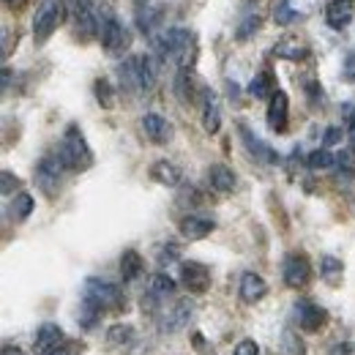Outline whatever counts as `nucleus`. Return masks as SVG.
I'll use <instances>...</instances> for the list:
<instances>
[{"mask_svg":"<svg viewBox=\"0 0 355 355\" xmlns=\"http://www.w3.org/2000/svg\"><path fill=\"white\" fill-rule=\"evenodd\" d=\"M8 55H11V31L3 28V58H8Z\"/></svg>","mask_w":355,"mask_h":355,"instance_id":"44","label":"nucleus"},{"mask_svg":"<svg viewBox=\"0 0 355 355\" xmlns=\"http://www.w3.org/2000/svg\"><path fill=\"white\" fill-rule=\"evenodd\" d=\"M142 132H145V137H148L150 142L167 145V142L173 139V123H170L164 115H159V112H145V115H142Z\"/></svg>","mask_w":355,"mask_h":355,"instance_id":"13","label":"nucleus"},{"mask_svg":"<svg viewBox=\"0 0 355 355\" xmlns=\"http://www.w3.org/2000/svg\"><path fill=\"white\" fill-rule=\"evenodd\" d=\"M268 126L270 132L276 134H284L287 132V123H290V98L284 90H276L270 98H268Z\"/></svg>","mask_w":355,"mask_h":355,"instance_id":"10","label":"nucleus"},{"mask_svg":"<svg viewBox=\"0 0 355 355\" xmlns=\"http://www.w3.org/2000/svg\"><path fill=\"white\" fill-rule=\"evenodd\" d=\"M345 139V129L342 126H328L325 129V137H322V148H334Z\"/></svg>","mask_w":355,"mask_h":355,"instance_id":"38","label":"nucleus"},{"mask_svg":"<svg viewBox=\"0 0 355 355\" xmlns=\"http://www.w3.org/2000/svg\"><path fill=\"white\" fill-rule=\"evenodd\" d=\"M118 77H121V88L126 93H145L142 90V77H139V58H126L118 66Z\"/></svg>","mask_w":355,"mask_h":355,"instance_id":"19","label":"nucleus"},{"mask_svg":"<svg viewBox=\"0 0 355 355\" xmlns=\"http://www.w3.org/2000/svg\"><path fill=\"white\" fill-rule=\"evenodd\" d=\"M17 189H19V178L14 175L11 170H3V173H0V191H3L6 197H11Z\"/></svg>","mask_w":355,"mask_h":355,"instance_id":"37","label":"nucleus"},{"mask_svg":"<svg viewBox=\"0 0 355 355\" xmlns=\"http://www.w3.org/2000/svg\"><path fill=\"white\" fill-rule=\"evenodd\" d=\"M336 162H339V159H336L328 148H317V150H311L309 156H306V167H309V170H331Z\"/></svg>","mask_w":355,"mask_h":355,"instance_id":"30","label":"nucleus"},{"mask_svg":"<svg viewBox=\"0 0 355 355\" xmlns=\"http://www.w3.org/2000/svg\"><path fill=\"white\" fill-rule=\"evenodd\" d=\"M66 342V334L55 325V322H44L39 331H36V345H33V353H42V350H52L58 345Z\"/></svg>","mask_w":355,"mask_h":355,"instance_id":"21","label":"nucleus"},{"mask_svg":"<svg viewBox=\"0 0 355 355\" xmlns=\"http://www.w3.org/2000/svg\"><path fill=\"white\" fill-rule=\"evenodd\" d=\"M273 93H276V80H273L270 71H260V74L252 77V83H249V96L252 98H270Z\"/></svg>","mask_w":355,"mask_h":355,"instance_id":"25","label":"nucleus"},{"mask_svg":"<svg viewBox=\"0 0 355 355\" xmlns=\"http://www.w3.org/2000/svg\"><path fill=\"white\" fill-rule=\"evenodd\" d=\"M134 328L132 325H123V322H118V325H112L110 331H107V342L112 345V347H126V345H134Z\"/></svg>","mask_w":355,"mask_h":355,"instance_id":"29","label":"nucleus"},{"mask_svg":"<svg viewBox=\"0 0 355 355\" xmlns=\"http://www.w3.org/2000/svg\"><path fill=\"white\" fill-rule=\"evenodd\" d=\"M232 355H260V345L254 339H241Z\"/></svg>","mask_w":355,"mask_h":355,"instance_id":"41","label":"nucleus"},{"mask_svg":"<svg viewBox=\"0 0 355 355\" xmlns=\"http://www.w3.org/2000/svg\"><path fill=\"white\" fill-rule=\"evenodd\" d=\"M238 134H241V139H243V148L249 150V156L254 159V162H260V164H279V153L268 145L263 137H257V134L252 132L246 123H238Z\"/></svg>","mask_w":355,"mask_h":355,"instance_id":"7","label":"nucleus"},{"mask_svg":"<svg viewBox=\"0 0 355 355\" xmlns=\"http://www.w3.org/2000/svg\"><path fill=\"white\" fill-rule=\"evenodd\" d=\"M298 19V8H293V0H279L276 8H273V22L279 28H287Z\"/></svg>","mask_w":355,"mask_h":355,"instance_id":"31","label":"nucleus"},{"mask_svg":"<svg viewBox=\"0 0 355 355\" xmlns=\"http://www.w3.org/2000/svg\"><path fill=\"white\" fill-rule=\"evenodd\" d=\"M139 77H142V90L156 88L159 83V60L153 55H139Z\"/></svg>","mask_w":355,"mask_h":355,"instance_id":"26","label":"nucleus"},{"mask_svg":"<svg viewBox=\"0 0 355 355\" xmlns=\"http://www.w3.org/2000/svg\"><path fill=\"white\" fill-rule=\"evenodd\" d=\"M202 129L208 134H219L222 129V104L214 90H202Z\"/></svg>","mask_w":355,"mask_h":355,"instance_id":"16","label":"nucleus"},{"mask_svg":"<svg viewBox=\"0 0 355 355\" xmlns=\"http://www.w3.org/2000/svg\"><path fill=\"white\" fill-rule=\"evenodd\" d=\"M342 77H345L347 83H355V49L347 52L345 60H342Z\"/></svg>","mask_w":355,"mask_h":355,"instance_id":"39","label":"nucleus"},{"mask_svg":"<svg viewBox=\"0 0 355 355\" xmlns=\"http://www.w3.org/2000/svg\"><path fill=\"white\" fill-rule=\"evenodd\" d=\"M58 156H60L63 167L71 170V173H85V170H90L93 150H90L88 139H85V134H83V129L77 123H71L63 132V139L58 145Z\"/></svg>","mask_w":355,"mask_h":355,"instance_id":"2","label":"nucleus"},{"mask_svg":"<svg viewBox=\"0 0 355 355\" xmlns=\"http://www.w3.org/2000/svg\"><path fill=\"white\" fill-rule=\"evenodd\" d=\"M295 317H298V325L309 334H317L320 328H325L328 322V311L322 309L320 304H314L309 298H301L295 301Z\"/></svg>","mask_w":355,"mask_h":355,"instance_id":"11","label":"nucleus"},{"mask_svg":"<svg viewBox=\"0 0 355 355\" xmlns=\"http://www.w3.org/2000/svg\"><path fill=\"white\" fill-rule=\"evenodd\" d=\"M342 260H336V257H331V254H325L322 260H320V273H322V279L325 282H331V284H336L339 279H342Z\"/></svg>","mask_w":355,"mask_h":355,"instance_id":"33","label":"nucleus"},{"mask_svg":"<svg viewBox=\"0 0 355 355\" xmlns=\"http://www.w3.org/2000/svg\"><path fill=\"white\" fill-rule=\"evenodd\" d=\"M150 178L156 180V183H162V186H178L180 180H183V173H180V167L173 164L170 159H159V162H153V167H150Z\"/></svg>","mask_w":355,"mask_h":355,"instance_id":"20","label":"nucleus"},{"mask_svg":"<svg viewBox=\"0 0 355 355\" xmlns=\"http://www.w3.org/2000/svg\"><path fill=\"white\" fill-rule=\"evenodd\" d=\"M175 93L180 101H189V98H191V74H189V69H178Z\"/></svg>","mask_w":355,"mask_h":355,"instance_id":"35","label":"nucleus"},{"mask_svg":"<svg viewBox=\"0 0 355 355\" xmlns=\"http://www.w3.org/2000/svg\"><path fill=\"white\" fill-rule=\"evenodd\" d=\"M342 118H345V126L355 132V101H347V104H342Z\"/></svg>","mask_w":355,"mask_h":355,"instance_id":"43","label":"nucleus"},{"mask_svg":"<svg viewBox=\"0 0 355 355\" xmlns=\"http://www.w3.org/2000/svg\"><path fill=\"white\" fill-rule=\"evenodd\" d=\"M8 85H11V69L6 66L3 69V93H8Z\"/></svg>","mask_w":355,"mask_h":355,"instance_id":"45","label":"nucleus"},{"mask_svg":"<svg viewBox=\"0 0 355 355\" xmlns=\"http://www.w3.org/2000/svg\"><path fill=\"white\" fill-rule=\"evenodd\" d=\"M85 298L90 304H96L101 311H110V309H123L126 306V295L118 284L112 282H104V279H96L90 276L85 279Z\"/></svg>","mask_w":355,"mask_h":355,"instance_id":"5","label":"nucleus"},{"mask_svg":"<svg viewBox=\"0 0 355 355\" xmlns=\"http://www.w3.org/2000/svg\"><path fill=\"white\" fill-rule=\"evenodd\" d=\"M36 355H77V347L66 339L63 345H58V347H52V350H42V353H36Z\"/></svg>","mask_w":355,"mask_h":355,"instance_id":"42","label":"nucleus"},{"mask_svg":"<svg viewBox=\"0 0 355 355\" xmlns=\"http://www.w3.org/2000/svg\"><path fill=\"white\" fill-rule=\"evenodd\" d=\"M134 3H137L139 8H145V6H148V0H134Z\"/></svg>","mask_w":355,"mask_h":355,"instance_id":"47","label":"nucleus"},{"mask_svg":"<svg viewBox=\"0 0 355 355\" xmlns=\"http://www.w3.org/2000/svg\"><path fill=\"white\" fill-rule=\"evenodd\" d=\"M304 353H306L304 342H301L293 331H287V334L282 336V355H304Z\"/></svg>","mask_w":355,"mask_h":355,"instance_id":"36","label":"nucleus"},{"mask_svg":"<svg viewBox=\"0 0 355 355\" xmlns=\"http://www.w3.org/2000/svg\"><path fill=\"white\" fill-rule=\"evenodd\" d=\"M93 90H96V101H98L104 110H112V107H115V90L110 85V80H104V77L96 80Z\"/></svg>","mask_w":355,"mask_h":355,"instance_id":"34","label":"nucleus"},{"mask_svg":"<svg viewBox=\"0 0 355 355\" xmlns=\"http://www.w3.org/2000/svg\"><path fill=\"white\" fill-rule=\"evenodd\" d=\"M180 282L189 293L202 295L211 287V268L197 263V260H186V263H180Z\"/></svg>","mask_w":355,"mask_h":355,"instance_id":"9","label":"nucleus"},{"mask_svg":"<svg viewBox=\"0 0 355 355\" xmlns=\"http://www.w3.org/2000/svg\"><path fill=\"white\" fill-rule=\"evenodd\" d=\"M33 208H36V202H33V197L28 194V191H17L14 194V200H11V205H8V222L19 224L25 222L31 214H33Z\"/></svg>","mask_w":355,"mask_h":355,"instance_id":"23","label":"nucleus"},{"mask_svg":"<svg viewBox=\"0 0 355 355\" xmlns=\"http://www.w3.org/2000/svg\"><path fill=\"white\" fill-rule=\"evenodd\" d=\"M266 293H268V284H266V279H263L260 273L246 270V273L241 276L238 295H241V301H243V304H257L260 298H266Z\"/></svg>","mask_w":355,"mask_h":355,"instance_id":"15","label":"nucleus"},{"mask_svg":"<svg viewBox=\"0 0 355 355\" xmlns=\"http://www.w3.org/2000/svg\"><path fill=\"white\" fill-rule=\"evenodd\" d=\"M63 162H60V156L55 153V156H44L39 164H36V183H39V189L44 191L46 197H55L58 194V189H60V180H63Z\"/></svg>","mask_w":355,"mask_h":355,"instance_id":"6","label":"nucleus"},{"mask_svg":"<svg viewBox=\"0 0 355 355\" xmlns=\"http://www.w3.org/2000/svg\"><path fill=\"white\" fill-rule=\"evenodd\" d=\"M142 270H145V263H142L139 252L126 249V252L121 254V279H123V282H137V279L142 276Z\"/></svg>","mask_w":355,"mask_h":355,"instance_id":"24","label":"nucleus"},{"mask_svg":"<svg viewBox=\"0 0 355 355\" xmlns=\"http://www.w3.org/2000/svg\"><path fill=\"white\" fill-rule=\"evenodd\" d=\"M260 25H263L260 14H249V17H243V19L238 22V28H235V42H246V39H252V36L260 31Z\"/></svg>","mask_w":355,"mask_h":355,"instance_id":"32","label":"nucleus"},{"mask_svg":"<svg viewBox=\"0 0 355 355\" xmlns=\"http://www.w3.org/2000/svg\"><path fill=\"white\" fill-rule=\"evenodd\" d=\"M178 230L186 241H202L216 230V222L211 216H202V214H186L178 224Z\"/></svg>","mask_w":355,"mask_h":355,"instance_id":"12","label":"nucleus"},{"mask_svg":"<svg viewBox=\"0 0 355 355\" xmlns=\"http://www.w3.org/2000/svg\"><path fill=\"white\" fill-rule=\"evenodd\" d=\"M162 17H164V11L162 8H142L139 11V17H137V25L142 28V33H148V36H153L156 31H162L159 25H162Z\"/></svg>","mask_w":355,"mask_h":355,"instance_id":"28","label":"nucleus"},{"mask_svg":"<svg viewBox=\"0 0 355 355\" xmlns=\"http://www.w3.org/2000/svg\"><path fill=\"white\" fill-rule=\"evenodd\" d=\"M282 279L287 287L298 290V287H306L311 279V263L304 257V254H287L284 263H282Z\"/></svg>","mask_w":355,"mask_h":355,"instance_id":"8","label":"nucleus"},{"mask_svg":"<svg viewBox=\"0 0 355 355\" xmlns=\"http://www.w3.org/2000/svg\"><path fill=\"white\" fill-rule=\"evenodd\" d=\"M175 290H178V282L170 276V273H164V270L153 273L150 282H148V293H150L156 301H167V298H173Z\"/></svg>","mask_w":355,"mask_h":355,"instance_id":"22","label":"nucleus"},{"mask_svg":"<svg viewBox=\"0 0 355 355\" xmlns=\"http://www.w3.org/2000/svg\"><path fill=\"white\" fill-rule=\"evenodd\" d=\"M98 42L104 52L110 55H123L132 46V31L112 14H101V28H98Z\"/></svg>","mask_w":355,"mask_h":355,"instance_id":"4","label":"nucleus"},{"mask_svg":"<svg viewBox=\"0 0 355 355\" xmlns=\"http://www.w3.org/2000/svg\"><path fill=\"white\" fill-rule=\"evenodd\" d=\"M191 311H194L191 301H175L170 309L162 314V331H164V334H175V331H180V328L191 320Z\"/></svg>","mask_w":355,"mask_h":355,"instance_id":"17","label":"nucleus"},{"mask_svg":"<svg viewBox=\"0 0 355 355\" xmlns=\"http://www.w3.org/2000/svg\"><path fill=\"white\" fill-rule=\"evenodd\" d=\"M63 11H66L63 0H42V6L36 8V17H33V42L36 44H46L52 39L58 25L63 22Z\"/></svg>","mask_w":355,"mask_h":355,"instance_id":"3","label":"nucleus"},{"mask_svg":"<svg viewBox=\"0 0 355 355\" xmlns=\"http://www.w3.org/2000/svg\"><path fill=\"white\" fill-rule=\"evenodd\" d=\"M153 49L162 60H175L178 69H191L197 58V39L189 28H164L153 36Z\"/></svg>","mask_w":355,"mask_h":355,"instance_id":"1","label":"nucleus"},{"mask_svg":"<svg viewBox=\"0 0 355 355\" xmlns=\"http://www.w3.org/2000/svg\"><path fill=\"white\" fill-rule=\"evenodd\" d=\"M355 17V0H328L325 6V22L334 31H345Z\"/></svg>","mask_w":355,"mask_h":355,"instance_id":"14","label":"nucleus"},{"mask_svg":"<svg viewBox=\"0 0 355 355\" xmlns=\"http://www.w3.org/2000/svg\"><path fill=\"white\" fill-rule=\"evenodd\" d=\"M273 55L284 58V60H304V58H309V46L298 44L293 39H284V42H279V44L273 46Z\"/></svg>","mask_w":355,"mask_h":355,"instance_id":"27","label":"nucleus"},{"mask_svg":"<svg viewBox=\"0 0 355 355\" xmlns=\"http://www.w3.org/2000/svg\"><path fill=\"white\" fill-rule=\"evenodd\" d=\"M208 183H211V189L219 191V194H232L235 186H238V175H235L227 164H211V167H208Z\"/></svg>","mask_w":355,"mask_h":355,"instance_id":"18","label":"nucleus"},{"mask_svg":"<svg viewBox=\"0 0 355 355\" xmlns=\"http://www.w3.org/2000/svg\"><path fill=\"white\" fill-rule=\"evenodd\" d=\"M175 260H178L175 243H167V246L159 249V266H170V263H175Z\"/></svg>","mask_w":355,"mask_h":355,"instance_id":"40","label":"nucleus"},{"mask_svg":"<svg viewBox=\"0 0 355 355\" xmlns=\"http://www.w3.org/2000/svg\"><path fill=\"white\" fill-rule=\"evenodd\" d=\"M3 3H6V6L11 8V11H17V8H22V6L28 3V0H3Z\"/></svg>","mask_w":355,"mask_h":355,"instance_id":"46","label":"nucleus"}]
</instances>
